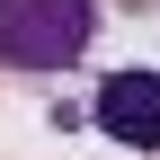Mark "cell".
I'll return each instance as SVG.
<instances>
[{"label":"cell","instance_id":"obj_1","mask_svg":"<svg viewBox=\"0 0 160 160\" xmlns=\"http://www.w3.org/2000/svg\"><path fill=\"white\" fill-rule=\"evenodd\" d=\"M98 0H0V62L9 71H62L89 53Z\"/></svg>","mask_w":160,"mask_h":160},{"label":"cell","instance_id":"obj_2","mask_svg":"<svg viewBox=\"0 0 160 160\" xmlns=\"http://www.w3.org/2000/svg\"><path fill=\"white\" fill-rule=\"evenodd\" d=\"M89 116H98L107 142L160 151V71H107V80H98V98H89Z\"/></svg>","mask_w":160,"mask_h":160},{"label":"cell","instance_id":"obj_3","mask_svg":"<svg viewBox=\"0 0 160 160\" xmlns=\"http://www.w3.org/2000/svg\"><path fill=\"white\" fill-rule=\"evenodd\" d=\"M125 9H151V0H125Z\"/></svg>","mask_w":160,"mask_h":160}]
</instances>
